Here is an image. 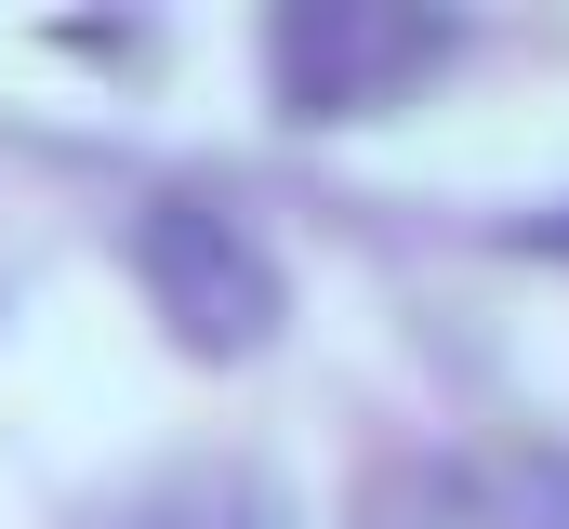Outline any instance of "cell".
Returning <instances> with one entry per match:
<instances>
[{"instance_id": "obj_1", "label": "cell", "mask_w": 569, "mask_h": 529, "mask_svg": "<svg viewBox=\"0 0 569 529\" xmlns=\"http://www.w3.org/2000/svg\"><path fill=\"white\" fill-rule=\"evenodd\" d=\"M133 264H146V291H159V318H172L186 358H252L279 331V264H266V239L239 212H212V199H159L133 226Z\"/></svg>"}, {"instance_id": "obj_2", "label": "cell", "mask_w": 569, "mask_h": 529, "mask_svg": "<svg viewBox=\"0 0 569 529\" xmlns=\"http://www.w3.org/2000/svg\"><path fill=\"white\" fill-rule=\"evenodd\" d=\"M425 53H437L425 13H371V0H305V13H279V40H266V67H279L291 120H345V107L398 93Z\"/></svg>"}, {"instance_id": "obj_3", "label": "cell", "mask_w": 569, "mask_h": 529, "mask_svg": "<svg viewBox=\"0 0 569 529\" xmlns=\"http://www.w3.org/2000/svg\"><path fill=\"white\" fill-rule=\"evenodd\" d=\"M80 529H291V517H279V490L252 463H159L120 503H93Z\"/></svg>"}]
</instances>
